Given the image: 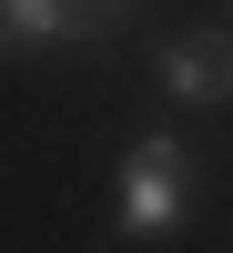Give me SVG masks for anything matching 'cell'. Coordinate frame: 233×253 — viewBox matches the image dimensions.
I'll return each mask as SVG.
<instances>
[{"mask_svg": "<svg viewBox=\"0 0 233 253\" xmlns=\"http://www.w3.org/2000/svg\"><path fill=\"white\" fill-rule=\"evenodd\" d=\"M142 20V0H71V51H112Z\"/></svg>", "mask_w": 233, "mask_h": 253, "instance_id": "4", "label": "cell"}, {"mask_svg": "<svg viewBox=\"0 0 233 253\" xmlns=\"http://www.w3.org/2000/svg\"><path fill=\"white\" fill-rule=\"evenodd\" d=\"M193 172H203V152L183 132H142L122 152V243H173L193 213Z\"/></svg>", "mask_w": 233, "mask_h": 253, "instance_id": "1", "label": "cell"}, {"mask_svg": "<svg viewBox=\"0 0 233 253\" xmlns=\"http://www.w3.org/2000/svg\"><path fill=\"white\" fill-rule=\"evenodd\" d=\"M162 91H173L183 112H223V101H233V20L162 41Z\"/></svg>", "mask_w": 233, "mask_h": 253, "instance_id": "2", "label": "cell"}, {"mask_svg": "<svg viewBox=\"0 0 233 253\" xmlns=\"http://www.w3.org/2000/svg\"><path fill=\"white\" fill-rule=\"evenodd\" d=\"M71 41V0H0V61L10 51H61Z\"/></svg>", "mask_w": 233, "mask_h": 253, "instance_id": "3", "label": "cell"}]
</instances>
